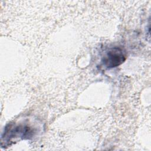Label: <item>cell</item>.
<instances>
[{
  "mask_svg": "<svg viewBox=\"0 0 151 151\" xmlns=\"http://www.w3.org/2000/svg\"><path fill=\"white\" fill-rule=\"evenodd\" d=\"M126 59V52L120 47H114L110 49L103 58V64L111 68L122 64Z\"/></svg>",
  "mask_w": 151,
  "mask_h": 151,
  "instance_id": "cell-2",
  "label": "cell"
},
{
  "mask_svg": "<svg viewBox=\"0 0 151 151\" xmlns=\"http://www.w3.org/2000/svg\"><path fill=\"white\" fill-rule=\"evenodd\" d=\"M34 130L26 124H9L5 128L4 134L2 136V143H6L15 141L18 139H29L34 135Z\"/></svg>",
  "mask_w": 151,
  "mask_h": 151,
  "instance_id": "cell-1",
  "label": "cell"
}]
</instances>
